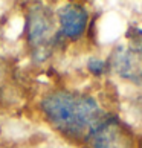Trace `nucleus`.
Returning a JSON list of instances; mask_svg holds the SVG:
<instances>
[{"label":"nucleus","instance_id":"f257e3e1","mask_svg":"<svg viewBox=\"0 0 142 148\" xmlns=\"http://www.w3.org/2000/svg\"><path fill=\"white\" fill-rule=\"evenodd\" d=\"M40 108L52 127L70 139H84L106 116L89 95L58 90L43 98Z\"/></svg>","mask_w":142,"mask_h":148},{"label":"nucleus","instance_id":"f03ea898","mask_svg":"<svg viewBox=\"0 0 142 148\" xmlns=\"http://www.w3.org/2000/svg\"><path fill=\"white\" fill-rule=\"evenodd\" d=\"M83 142L86 148H136L132 130L116 116H104Z\"/></svg>","mask_w":142,"mask_h":148},{"label":"nucleus","instance_id":"7ed1b4c3","mask_svg":"<svg viewBox=\"0 0 142 148\" xmlns=\"http://www.w3.org/2000/svg\"><path fill=\"white\" fill-rule=\"evenodd\" d=\"M52 34H54V18L51 11L41 6L32 8L28 15V21H26L28 43L34 49L40 51L47 45Z\"/></svg>","mask_w":142,"mask_h":148},{"label":"nucleus","instance_id":"20e7f679","mask_svg":"<svg viewBox=\"0 0 142 148\" xmlns=\"http://www.w3.org/2000/svg\"><path fill=\"white\" fill-rule=\"evenodd\" d=\"M108 64L121 78L142 86V60L128 45L115 47Z\"/></svg>","mask_w":142,"mask_h":148},{"label":"nucleus","instance_id":"39448f33","mask_svg":"<svg viewBox=\"0 0 142 148\" xmlns=\"http://www.w3.org/2000/svg\"><path fill=\"white\" fill-rule=\"evenodd\" d=\"M87 20H89V14L81 5L66 3L58 9V21L61 26V32L72 40L84 34Z\"/></svg>","mask_w":142,"mask_h":148},{"label":"nucleus","instance_id":"423d86ee","mask_svg":"<svg viewBox=\"0 0 142 148\" xmlns=\"http://www.w3.org/2000/svg\"><path fill=\"white\" fill-rule=\"evenodd\" d=\"M127 38L130 41V47L138 53L142 60V29L138 28V26H132L128 31H127Z\"/></svg>","mask_w":142,"mask_h":148},{"label":"nucleus","instance_id":"0eeeda50","mask_svg":"<svg viewBox=\"0 0 142 148\" xmlns=\"http://www.w3.org/2000/svg\"><path fill=\"white\" fill-rule=\"evenodd\" d=\"M87 69H89L90 73L99 76L107 70V61L99 57H90L89 61H87Z\"/></svg>","mask_w":142,"mask_h":148}]
</instances>
